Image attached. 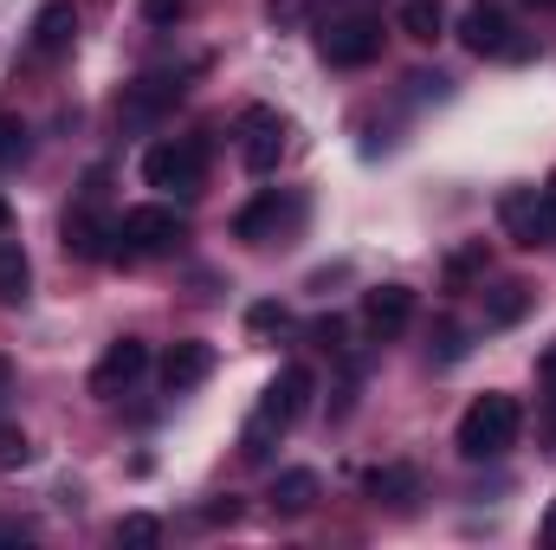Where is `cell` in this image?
Wrapping results in <instances>:
<instances>
[{
    "label": "cell",
    "instance_id": "6da1fadb",
    "mask_svg": "<svg viewBox=\"0 0 556 550\" xmlns=\"http://www.w3.org/2000/svg\"><path fill=\"white\" fill-rule=\"evenodd\" d=\"M311 389H317V376L304 370V363H291V370H278V383L260 396V409H253V421L240 427V453L253 460V466H266L273 460V447L298 427V414L311 409Z\"/></svg>",
    "mask_w": 556,
    "mask_h": 550
},
{
    "label": "cell",
    "instance_id": "7a4b0ae2",
    "mask_svg": "<svg viewBox=\"0 0 556 550\" xmlns=\"http://www.w3.org/2000/svg\"><path fill=\"white\" fill-rule=\"evenodd\" d=\"M518 427H525L518 396H498V389H485L472 409L459 414V434H453V447H459V460H498V453H511V447H518Z\"/></svg>",
    "mask_w": 556,
    "mask_h": 550
},
{
    "label": "cell",
    "instance_id": "3957f363",
    "mask_svg": "<svg viewBox=\"0 0 556 550\" xmlns=\"http://www.w3.org/2000/svg\"><path fill=\"white\" fill-rule=\"evenodd\" d=\"M142 182H149V188H168V195H201V182H207V142L201 137L155 142V149L142 155Z\"/></svg>",
    "mask_w": 556,
    "mask_h": 550
},
{
    "label": "cell",
    "instance_id": "277c9868",
    "mask_svg": "<svg viewBox=\"0 0 556 550\" xmlns=\"http://www.w3.org/2000/svg\"><path fill=\"white\" fill-rule=\"evenodd\" d=\"M181 240H188V221H181L175 208H162V201H149V208H124V221H117V253H130V260L175 253Z\"/></svg>",
    "mask_w": 556,
    "mask_h": 550
},
{
    "label": "cell",
    "instance_id": "5b68a950",
    "mask_svg": "<svg viewBox=\"0 0 556 550\" xmlns=\"http://www.w3.org/2000/svg\"><path fill=\"white\" fill-rule=\"evenodd\" d=\"M459 46H466L472 59H525V52H531V46L511 33V20H505L498 0H472V7L459 13Z\"/></svg>",
    "mask_w": 556,
    "mask_h": 550
},
{
    "label": "cell",
    "instance_id": "8992f818",
    "mask_svg": "<svg viewBox=\"0 0 556 550\" xmlns=\"http://www.w3.org/2000/svg\"><path fill=\"white\" fill-rule=\"evenodd\" d=\"M233 137H240V162H247L253 175H273L278 155H285L291 124L278 117L273 104H247V111H240V124H233Z\"/></svg>",
    "mask_w": 556,
    "mask_h": 550
},
{
    "label": "cell",
    "instance_id": "52a82bcc",
    "mask_svg": "<svg viewBox=\"0 0 556 550\" xmlns=\"http://www.w3.org/2000/svg\"><path fill=\"white\" fill-rule=\"evenodd\" d=\"M317 46H324V59H330V65H343V72H363V65H376V59H382V20H369V13L330 20Z\"/></svg>",
    "mask_w": 556,
    "mask_h": 550
},
{
    "label": "cell",
    "instance_id": "ba28073f",
    "mask_svg": "<svg viewBox=\"0 0 556 550\" xmlns=\"http://www.w3.org/2000/svg\"><path fill=\"white\" fill-rule=\"evenodd\" d=\"M498 227H505L525 253H538V247H551L556 240V221H551V208H544L538 188H511V195H498Z\"/></svg>",
    "mask_w": 556,
    "mask_h": 550
},
{
    "label": "cell",
    "instance_id": "9c48e42d",
    "mask_svg": "<svg viewBox=\"0 0 556 550\" xmlns=\"http://www.w3.org/2000/svg\"><path fill=\"white\" fill-rule=\"evenodd\" d=\"M142 370H149V343H142V337H117V343L98 357V370H91V396H104V402L124 396Z\"/></svg>",
    "mask_w": 556,
    "mask_h": 550
},
{
    "label": "cell",
    "instance_id": "30bf717a",
    "mask_svg": "<svg viewBox=\"0 0 556 550\" xmlns=\"http://www.w3.org/2000/svg\"><path fill=\"white\" fill-rule=\"evenodd\" d=\"M408 324H415V291H408V285H376V291L363 298V330H369L376 343L402 337Z\"/></svg>",
    "mask_w": 556,
    "mask_h": 550
},
{
    "label": "cell",
    "instance_id": "8fae6325",
    "mask_svg": "<svg viewBox=\"0 0 556 550\" xmlns=\"http://www.w3.org/2000/svg\"><path fill=\"white\" fill-rule=\"evenodd\" d=\"M207 376H214V343H201V337L168 343V357H162V389H168V396H188V389H201Z\"/></svg>",
    "mask_w": 556,
    "mask_h": 550
},
{
    "label": "cell",
    "instance_id": "7c38bea8",
    "mask_svg": "<svg viewBox=\"0 0 556 550\" xmlns=\"http://www.w3.org/2000/svg\"><path fill=\"white\" fill-rule=\"evenodd\" d=\"M72 39H78V7H72V0H46V7L33 13V39H26L33 59H59Z\"/></svg>",
    "mask_w": 556,
    "mask_h": 550
},
{
    "label": "cell",
    "instance_id": "4fadbf2b",
    "mask_svg": "<svg viewBox=\"0 0 556 550\" xmlns=\"http://www.w3.org/2000/svg\"><path fill=\"white\" fill-rule=\"evenodd\" d=\"M181 72H149V78H137L130 91H124V117L130 124H149V117H162L168 104H181Z\"/></svg>",
    "mask_w": 556,
    "mask_h": 550
},
{
    "label": "cell",
    "instance_id": "5bb4252c",
    "mask_svg": "<svg viewBox=\"0 0 556 550\" xmlns=\"http://www.w3.org/2000/svg\"><path fill=\"white\" fill-rule=\"evenodd\" d=\"M111 240H117V221H104L98 208L65 214V253H78V260H104V253H117Z\"/></svg>",
    "mask_w": 556,
    "mask_h": 550
},
{
    "label": "cell",
    "instance_id": "9a60e30c",
    "mask_svg": "<svg viewBox=\"0 0 556 550\" xmlns=\"http://www.w3.org/2000/svg\"><path fill=\"white\" fill-rule=\"evenodd\" d=\"M311 505H317V473H311V466H291V473H278L273 479V512L304 518Z\"/></svg>",
    "mask_w": 556,
    "mask_h": 550
},
{
    "label": "cell",
    "instance_id": "2e32d148",
    "mask_svg": "<svg viewBox=\"0 0 556 550\" xmlns=\"http://www.w3.org/2000/svg\"><path fill=\"white\" fill-rule=\"evenodd\" d=\"M415 492H420V473L408 466V460H395V466H376V473H369V499H376V505H408Z\"/></svg>",
    "mask_w": 556,
    "mask_h": 550
},
{
    "label": "cell",
    "instance_id": "e0dca14e",
    "mask_svg": "<svg viewBox=\"0 0 556 550\" xmlns=\"http://www.w3.org/2000/svg\"><path fill=\"white\" fill-rule=\"evenodd\" d=\"M402 33L420 39V46H433L446 33V7L440 0H402Z\"/></svg>",
    "mask_w": 556,
    "mask_h": 550
},
{
    "label": "cell",
    "instance_id": "ac0fdd59",
    "mask_svg": "<svg viewBox=\"0 0 556 550\" xmlns=\"http://www.w3.org/2000/svg\"><path fill=\"white\" fill-rule=\"evenodd\" d=\"M233 234H240V240H253V247H260L266 234H278V188H266V195H260L253 208H240V221H233Z\"/></svg>",
    "mask_w": 556,
    "mask_h": 550
},
{
    "label": "cell",
    "instance_id": "d6986e66",
    "mask_svg": "<svg viewBox=\"0 0 556 550\" xmlns=\"http://www.w3.org/2000/svg\"><path fill=\"white\" fill-rule=\"evenodd\" d=\"M26 285H33L26 253H20L13 240H0V298H7V304H20V298H26Z\"/></svg>",
    "mask_w": 556,
    "mask_h": 550
},
{
    "label": "cell",
    "instance_id": "ffe728a7",
    "mask_svg": "<svg viewBox=\"0 0 556 550\" xmlns=\"http://www.w3.org/2000/svg\"><path fill=\"white\" fill-rule=\"evenodd\" d=\"M531 311V291L525 285H498L492 298H485V324H518Z\"/></svg>",
    "mask_w": 556,
    "mask_h": 550
},
{
    "label": "cell",
    "instance_id": "44dd1931",
    "mask_svg": "<svg viewBox=\"0 0 556 550\" xmlns=\"http://www.w3.org/2000/svg\"><path fill=\"white\" fill-rule=\"evenodd\" d=\"M20 155H26V124L13 111H0V168H13Z\"/></svg>",
    "mask_w": 556,
    "mask_h": 550
},
{
    "label": "cell",
    "instance_id": "7402d4cb",
    "mask_svg": "<svg viewBox=\"0 0 556 550\" xmlns=\"http://www.w3.org/2000/svg\"><path fill=\"white\" fill-rule=\"evenodd\" d=\"M485 273V240L479 247H459L453 260H446V285H466V278H479Z\"/></svg>",
    "mask_w": 556,
    "mask_h": 550
},
{
    "label": "cell",
    "instance_id": "603a6c76",
    "mask_svg": "<svg viewBox=\"0 0 556 550\" xmlns=\"http://www.w3.org/2000/svg\"><path fill=\"white\" fill-rule=\"evenodd\" d=\"M33 460V440L20 434V427H0V473H13V466H26Z\"/></svg>",
    "mask_w": 556,
    "mask_h": 550
},
{
    "label": "cell",
    "instance_id": "cb8c5ba5",
    "mask_svg": "<svg viewBox=\"0 0 556 550\" xmlns=\"http://www.w3.org/2000/svg\"><path fill=\"white\" fill-rule=\"evenodd\" d=\"M155 538H162V525H155L149 512H130V518L117 525V545H155Z\"/></svg>",
    "mask_w": 556,
    "mask_h": 550
},
{
    "label": "cell",
    "instance_id": "d4e9b609",
    "mask_svg": "<svg viewBox=\"0 0 556 550\" xmlns=\"http://www.w3.org/2000/svg\"><path fill=\"white\" fill-rule=\"evenodd\" d=\"M433 337H440V343H433V357H440V363H459V357H466V330H459V324H440Z\"/></svg>",
    "mask_w": 556,
    "mask_h": 550
},
{
    "label": "cell",
    "instance_id": "484cf974",
    "mask_svg": "<svg viewBox=\"0 0 556 550\" xmlns=\"http://www.w3.org/2000/svg\"><path fill=\"white\" fill-rule=\"evenodd\" d=\"M247 330H260V337L285 330V304H253V311H247Z\"/></svg>",
    "mask_w": 556,
    "mask_h": 550
},
{
    "label": "cell",
    "instance_id": "4316f807",
    "mask_svg": "<svg viewBox=\"0 0 556 550\" xmlns=\"http://www.w3.org/2000/svg\"><path fill=\"white\" fill-rule=\"evenodd\" d=\"M142 20L149 26H175L181 20V0H142Z\"/></svg>",
    "mask_w": 556,
    "mask_h": 550
},
{
    "label": "cell",
    "instance_id": "83f0119b",
    "mask_svg": "<svg viewBox=\"0 0 556 550\" xmlns=\"http://www.w3.org/2000/svg\"><path fill=\"white\" fill-rule=\"evenodd\" d=\"M311 337H317V343H330V350H343V324H337V317H324Z\"/></svg>",
    "mask_w": 556,
    "mask_h": 550
},
{
    "label": "cell",
    "instance_id": "f1b7e54d",
    "mask_svg": "<svg viewBox=\"0 0 556 550\" xmlns=\"http://www.w3.org/2000/svg\"><path fill=\"white\" fill-rule=\"evenodd\" d=\"M538 545L556 550V499H551V512H544V525H538Z\"/></svg>",
    "mask_w": 556,
    "mask_h": 550
},
{
    "label": "cell",
    "instance_id": "f546056e",
    "mask_svg": "<svg viewBox=\"0 0 556 550\" xmlns=\"http://www.w3.org/2000/svg\"><path fill=\"white\" fill-rule=\"evenodd\" d=\"M538 376H544V389H556V343H551V357L538 363Z\"/></svg>",
    "mask_w": 556,
    "mask_h": 550
},
{
    "label": "cell",
    "instance_id": "4dcf8cb0",
    "mask_svg": "<svg viewBox=\"0 0 556 550\" xmlns=\"http://www.w3.org/2000/svg\"><path fill=\"white\" fill-rule=\"evenodd\" d=\"M538 195H544V208H551V221H556V175L544 182V188H538Z\"/></svg>",
    "mask_w": 556,
    "mask_h": 550
},
{
    "label": "cell",
    "instance_id": "1f68e13d",
    "mask_svg": "<svg viewBox=\"0 0 556 550\" xmlns=\"http://www.w3.org/2000/svg\"><path fill=\"white\" fill-rule=\"evenodd\" d=\"M7 227H13V208H7V201H0V234H7Z\"/></svg>",
    "mask_w": 556,
    "mask_h": 550
},
{
    "label": "cell",
    "instance_id": "d6a6232c",
    "mask_svg": "<svg viewBox=\"0 0 556 550\" xmlns=\"http://www.w3.org/2000/svg\"><path fill=\"white\" fill-rule=\"evenodd\" d=\"M0 538H20V525H0Z\"/></svg>",
    "mask_w": 556,
    "mask_h": 550
},
{
    "label": "cell",
    "instance_id": "836d02e7",
    "mask_svg": "<svg viewBox=\"0 0 556 550\" xmlns=\"http://www.w3.org/2000/svg\"><path fill=\"white\" fill-rule=\"evenodd\" d=\"M531 7H544V13H556V0H531Z\"/></svg>",
    "mask_w": 556,
    "mask_h": 550
}]
</instances>
